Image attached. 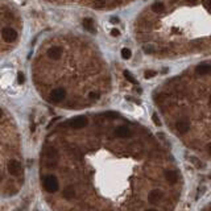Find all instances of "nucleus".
<instances>
[{
  "label": "nucleus",
  "instance_id": "17",
  "mask_svg": "<svg viewBox=\"0 0 211 211\" xmlns=\"http://www.w3.org/2000/svg\"><path fill=\"white\" fill-rule=\"evenodd\" d=\"M124 77H125V79H127V81H129L131 83H133V85H136V83H137V82H136V79L133 78V75L131 74L129 71H127V70L124 71Z\"/></svg>",
  "mask_w": 211,
  "mask_h": 211
},
{
  "label": "nucleus",
  "instance_id": "28",
  "mask_svg": "<svg viewBox=\"0 0 211 211\" xmlns=\"http://www.w3.org/2000/svg\"><path fill=\"white\" fill-rule=\"evenodd\" d=\"M147 211H157V210H154V209H149V210H147Z\"/></svg>",
  "mask_w": 211,
  "mask_h": 211
},
{
  "label": "nucleus",
  "instance_id": "2",
  "mask_svg": "<svg viewBox=\"0 0 211 211\" xmlns=\"http://www.w3.org/2000/svg\"><path fill=\"white\" fill-rule=\"evenodd\" d=\"M87 118L86 116H77V118H73L69 120V123H67V125L69 127H71V128H74V129H81L83 128V127H86L87 125Z\"/></svg>",
  "mask_w": 211,
  "mask_h": 211
},
{
  "label": "nucleus",
  "instance_id": "18",
  "mask_svg": "<svg viewBox=\"0 0 211 211\" xmlns=\"http://www.w3.org/2000/svg\"><path fill=\"white\" fill-rule=\"evenodd\" d=\"M144 52L145 53H149V54H153L154 52H156V49L153 48V46H152V45H144Z\"/></svg>",
  "mask_w": 211,
  "mask_h": 211
},
{
  "label": "nucleus",
  "instance_id": "1",
  "mask_svg": "<svg viewBox=\"0 0 211 211\" xmlns=\"http://www.w3.org/2000/svg\"><path fill=\"white\" fill-rule=\"evenodd\" d=\"M44 187L46 189L48 193H56L58 190V187H60L57 178L54 176H46L44 178Z\"/></svg>",
  "mask_w": 211,
  "mask_h": 211
},
{
  "label": "nucleus",
  "instance_id": "4",
  "mask_svg": "<svg viewBox=\"0 0 211 211\" xmlns=\"http://www.w3.org/2000/svg\"><path fill=\"white\" fill-rule=\"evenodd\" d=\"M66 96V91H65L63 89H61V87H58V89H54L52 93H50V99L54 103H58V102L63 100V98Z\"/></svg>",
  "mask_w": 211,
  "mask_h": 211
},
{
  "label": "nucleus",
  "instance_id": "10",
  "mask_svg": "<svg viewBox=\"0 0 211 211\" xmlns=\"http://www.w3.org/2000/svg\"><path fill=\"white\" fill-rule=\"evenodd\" d=\"M44 154H45V157L48 158V161H56V158H57V149L56 148H53V147H45V151H44Z\"/></svg>",
  "mask_w": 211,
  "mask_h": 211
},
{
  "label": "nucleus",
  "instance_id": "13",
  "mask_svg": "<svg viewBox=\"0 0 211 211\" xmlns=\"http://www.w3.org/2000/svg\"><path fill=\"white\" fill-rule=\"evenodd\" d=\"M83 28H85L87 32H90V33H95V32H96L95 23H94V20H91V19H85V20H83Z\"/></svg>",
  "mask_w": 211,
  "mask_h": 211
},
{
  "label": "nucleus",
  "instance_id": "20",
  "mask_svg": "<svg viewBox=\"0 0 211 211\" xmlns=\"http://www.w3.org/2000/svg\"><path fill=\"white\" fill-rule=\"evenodd\" d=\"M104 4H106V0H94V7H96V8H100Z\"/></svg>",
  "mask_w": 211,
  "mask_h": 211
},
{
  "label": "nucleus",
  "instance_id": "23",
  "mask_svg": "<svg viewBox=\"0 0 211 211\" xmlns=\"http://www.w3.org/2000/svg\"><path fill=\"white\" fill-rule=\"evenodd\" d=\"M89 96H90V99H98L99 94H98V93H90V94H89Z\"/></svg>",
  "mask_w": 211,
  "mask_h": 211
},
{
  "label": "nucleus",
  "instance_id": "24",
  "mask_svg": "<svg viewBox=\"0 0 211 211\" xmlns=\"http://www.w3.org/2000/svg\"><path fill=\"white\" fill-rule=\"evenodd\" d=\"M119 34H120V32L118 31V29H112L111 31V36H114V37H118Z\"/></svg>",
  "mask_w": 211,
  "mask_h": 211
},
{
  "label": "nucleus",
  "instance_id": "14",
  "mask_svg": "<svg viewBox=\"0 0 211 211\" xmlns=\"http://www.w3.org/2000/svg\"><path fill=\"white\" fill-rule=\"evenodd\" d=\"M62 195H63L65 199H73V198L75 197V190H74V187H71V186L65 187Z\"/></svg>",
  "mask_w": 211,
  "mask_h": 211
},
{
  "label": "nucleus",
  "instance_id": "3",
  "mask_svg": "<svg viewBox=\"0 0 211 211\" xmlns=\"http://www.w3.org/2000/svg\"><path fill=\"white\" fill-rule=\"evenodd\" d=\"M2 37L5 42H13L17 38V32L12 28H3L2 31Z\"/></svg>",
  "mask_w": 211,
  "mask_h": 211
},
{
  "label": "nucleus",
  "instance_id": "15",
  "mask_svg": "<svg viewBox=\"0 0 211 211\" xmlns=\"http://www.w3.org/2000/svg\"><path fill=\"white\" fill-rule=\"evenodd\" d=\"M152 11L156 13H162L164 11H165V5H164V3H161V2H156L152 4Z\"/></svg>",
  "mask_w": 211,
  "mask_h": 211
},
{
  "label": "nucleus",
  "instance_id": "27",
  "mask_svg": "<svg viewBox=\"0 0 211 211\" xmlns=\"http://www.w3.org/2000/svg\"><path fill=\"white\" fill-rule=\"evenodd\" d=\"M3 116V111H2V108H0V118Z\"/></svg>",
  "mask_w": 211,
  "mask_h": 211
},
{
  "label": "nucleus",
  "instance_id": "21",
  "mask_svg": "<svg viewBox=\"0 0 211 211\" xmlns=\"http://www.w3.org/2000/svg\"><path fill=\"white\" fill-rule=\"evenodd\" d=\"M152 119H153V123H154V124L157 125V127H160V125H161V122H160L158 116L156 115V114H153V115H152Z\"/></svg>",
  "mask_w": 211,
  "mask_h": 211
},
{
  "label": "nucleus",
  "instance_id": "26",
  "mask_svg": "<svg viewBox=\"0 0 211 211\" xmlns=\"http://www.w3.org/2000/svg\"><path fill=\"white\" fill-rule=\"evenodd\" d=\"M111 23H112V24L119 23V19H116V17H112V19H111Z\"/></svg>",
  "mask_w": 211,
  "mask_h": 211
},
{
  "label": "nucleus",
  "instance_id": "12",
  "mask_svg": "<svg viewBox=\"0 0 211 211\" xmlns=\"http://www.w3.org/2000/svg\"><path fill=\"white\" fill-rule=\"evenodd\" d=\"M165 178L169 183H176L178 181V173L176 170H166L165 172Z\"/></svg>",
  "mask_w": 211,
  "mask_h": 211
},
{
  "label": "nucleus",
  "instance_id": "11",
  "mask_svg": "<svg viewBox=\"0 0 211 211\" xmlns=\"http://www.w3.org/2000/svg\"><path fill=\"white\" fill-rule=\"evenodd\" d=\"M210 70H211V66L209 63H201L195 67V73H197L198 75H206L210 73Z\"/></svg>",
  "mask_w": 211,
  "mask_h": 211
},
{
  "label": "nucleus",
  "instance_id": "29",
  "mask_svg": "<svg viewBox=\"0 0 211 211\" xmlns=\"http://www.w3.org/2000/svg\"><path fill=\"white\" fill-rule=\"evenodd\" d=\"M187 2H195V0H187Z\"/></svg>",
  "mask_w": 211,
  "mask_h": 211
},
{
  "label": "nucleus",
  "instance_id": "9",
  "mask_svg": "<svg viewBox=\"0 0 211 211\" xmlns=\"http://www.w3.org/2000/svg\"><path fill=\"white\" fill-rule=\"evenodd\" d=\"M162 191L160 190V189H153L151 193H149V195H148V201L151 202V203H157L160 199L162 198Z\"/></svg>",
  "mask_w": 211,
  "mask_h": 211
},
{
  "label": "nucleus",
  "instance_id": "8",
  "mask_svg": "<svg viewBox=\"0 0 211 211\" xmlns=\"http://www.w3.org/2000/svg\"><path fill=\"white\" fill-rule=\"evenodd\" d=\"M176 129L178 133H186L187 131L190 129V123H189V120H186V119L178 120L176 123Z\"/></svg>",
  "mask_w": 211,
  "mask_h": 211
},
{
  "label": "nucleus",
  "instance_id": "6",
  "mask_svg": "<svg viewBox=\"0 0 211 211\" xmlns=\"http://www.w3.org/2000/svg\"><path fill=\"white\" fill-rule=\"evenodd\" d=\"M62 48L61 46H52L49 50H48V57L50 58V60H60L61 57H62Z\"/></svg>",
  "mask_w": 211,
  "mask_h": 211
},
{
  "label": "nucleus",
  "instance_id": "5",
  "mask_svg": "<svg viewBox=\"0 0 211 211\" xmlns=\"http://www.w3.org/2000/svg\"><path fill=\"white\" fill-rule=\"evenodd\" d=\"M7 169H8V173L12 174V176H19L21 173V164L19 161H12L8 162V165H7Z\"/></svg>",
  "mask_w": 211,
  "mask_h": 211
},
{
  "label": "nucleus",
  "instance_id": "19",
  "mask_svg": "<svg viewBox=\"0 0 211 211\" xmlns=\"http://www.w3.org/2000/svg\"><path fill=\"white\" fill-rule=\"evenodd\" d=\"M156 74H157V71H154V70H147L145 71V78L147 79L153 78V77H156Z\"/></svg>",
  "mask_w": 211,
  "mask_h": 211
},
{
  "label": "nucleus",
  "instance_id": "22",
  "mask_svg": "<svg viewBox=\"0 0 211 211\" xmlns=\"http://www.w3.org/2000/svg\"><path fill=\"white\" fill-rule=\"evenodd\" d=\"M17 81H19V83H24L25 82V78H24L23 73H19V74H17Z\"/></svg>",
  "mask_w": 211,
  "mask_h": 211
},
{
  "label": "nucleus",
  "instance_id": "25",
  "mask_svg": "<svg viewBox=\"0 0 211 211\" xmlns=\"http://www.w3.org/2000/svg\"><path fill=\"white\" fill-rule=\"evenodd\" d=\"M190 160H191V162H193V164H195V165H197V166H201V164L198 162V160L195 158V157H190Z\"/></svg>",
  "mask_w": 211,
  "mask_h": 211
},
{
  "label": "nucleus",
  "instance_id": "16",
  "mask_svg": "<svg viewBox=\"0 0 211 211\" xmlns=\"http://www.w3.org/2000/svg\"><path fill=\"white\" fill-rule=\"evenodd\" d=\"M131 56H132V52L128 49V48H124V49H122V57L124 58V60H129Z\"/></svg>",
  "mask_w": 211,
  "mask_h": 211
},
{
  "label": "nucleus",
  "instance_id": "7",
  "mask_svg": "<svg viewBox=\"0 0 211 211\" xmlns=\"http://www.w3.org/2000/svg\"><path fill=\"white\" fill-rule=\"evenodd\" d=\"M115 135L118 137H120V139H127V137H129L131 135H132V131H131L127 125H120L115 129Z\"/></svg>",
  "mask_w": 211,
  "mask_h": 211
},
{
  "label": "nucleus",
  "instance_id": "30",
  "mask_svg": "<svg viewBox=\"0 0 211 211\" xmlns=\"http://www.w3.org/2000/svg\"><path fill=\"white\" fill-rule=\"evenodd\" d=\"M0 180H2V174H0Z\"/></svg>",
  "mask_w": 211,
  "mask_h": 211
}]
</instances>
